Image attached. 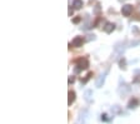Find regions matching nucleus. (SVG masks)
I'll return each mask as SVG.
<instances>
[{
  "mask_svg": "<svg viewBox=\"0 0 140 124\" xmlns=\"http://www.w3.org/2000/svg\"><path fill=\"white\" fill-rule=\"evenodd\" d=\"M88 66H89V63H88V60L86 59H78L76 60V66H75V73H80L83 69H88Z\"/></svg>",
  "mask_w": 140,
  "mask_h": 124,
  "instance_id": "1",
  "label": "nucleus"
},
{
  "mask_svg": "<svg viewBox=\"0 0 140 124\" xmlns=\"http://www.w3.org/2000/svg\"><path fill=\"white\" fill-rule=\"evenodd\" d=\"M113 109H114V112H115V113H119V112H120V109H119V107H118V105L113 107Z\"/></svg>",
  "mask_w": 140,
  "mask_h": 124,
  "instance_id": "14",
  "label": "nucleus"
},
{
  "mask_svg": "<svg viewBox=\"0 0 140 124\" xmlns=\"http://www.w3.org/2000/svg\"><path fill=\"white\" fill-rule=\"evenodd\" d=\"M115 30V24H113V23H106L104 26V31L106 33V34H110V33H113Z\"/></svg>",
  "mask_w": 140,
  "mask_h": 124,
  "instance_id": "5",
  "label": "nucleus"
},
{
  "mask_svg": "<svg viewBox=\"0 0 140 124\" xmlns=\"http://www.w3.org/2000/svg\"><path fill=\"white\" fill-rule=\"evenodd\" d=\"M84 42H85V39L83 37H75L73 39V45L75 48H80V46H83Z\"/></svg>",
  "mask_w": 140,
  "mask_h": 124,
  "instance_id": "4",
  "label": "nucleus"
},
{
  "mask_svg": "<svg viewBox=\"0 0 140 124\" xmlns=\"http://www.w3.org/2000/svg\"><path fill=\"white\" fill-rule=\"evenodd\" d=\"M73 6H74V9H76V10L81 9L83 8V0H74L73 1Z\"/></svg>",
  "mask_w": 140,
  "mask_h": 124,
  "instance_id": "7",
  "label": "nucleus"
},
{
  "mask_svg": "<svg viewBox=\"0 0 140 124\" xmlns=\"http://www.w3.org/2000/svg\"><path fill=\"white\" fill-rule=\"evenodd\" d=\"M100 9H101V8H100V4H96V5H95V9H94V13H95V14H99V13H100Z\"/></svg>",
  "mask_w": 140,
  "mask_h": 124,
  "instance_id": "12",
  "label": "nucleus"
},
{
  "mask_svg": "<svg viewBox=\"0 0 140 124\" xmlns=\"http://www.w3.org/2000/svg\"><path fill=\"white\" fill-rule=\"evenodd\" d=\"M75 97H76V94H75L74 92H69V100H68V104H69V105H71L73 102L75 100Z\"/></svg>",
  "mask_w": 140,
  "mask_h": 124,
  "instance_id": "8",
  "label": "nucleus"
},
{
  "mask_svg": "<svg viewBox=\"0 0 140 124\" xmlns=\"http://www.w3.org/2000/svg\"><path fill=\"white\" fill-rule=\"evenodd\" d=\"M119 65L121 69H125V65H126V61H125V59L123 58V59H120L119 60Z\"/></svg>",
  "mask_w": 140,
  "mask_h": 124,
  "instance_id": "10",
  "label": "nucleus"
},
{
  "mask_svg": "<svg viewBox=\"0 0 140 124\" xmlns=\"http://www.w3.org/2000/svg\"><path fill=\"white\" fill-rule=\"evenodd\" d=\"M91 94H93L91 90H86V92H85V100H86V102H90V95Z\"/></svg>",
  "mask_w": 140,
  "mask_h": 124,
  "instance_id": "9",
  "label": "nucleus"
},
{
  "mask_svg": "<svg viewBox=\"0 0 140 124\" xmlns=\"http://www.w3.org/2000/svg\"><path fill=\"white\" fill-rule=\"evenodd\" d=\"M88 39H85V40H95V35H88Z\"/></svg>",
  "mask_w": 140,
  "mask_h": 124,
  "instance_id": "15",
  "label": "nucleus"
},
{
  "mask_svg": "<svg viewBox=\"0 0 140 124\" xmlns=\"http://www.w3.org/2000/svg\"><path fill=\"white\" fill-rule=\"evenodd\" d=\"M108 72H109V70H106V72H104L103 74H100V77L96 79V81H95V87H96V88H101V87H103V84H104V81H105V77H106Z\"/></svg>",
  "mask_w": 140,
  "mask_h": 124,
  "instance_id": "3",
  "label": "nucleus"
},
{
  "mask_svg": "<svg viewBox=\"0 0 140 124\" xmlns=\"http://www.w3.org/2000/svg\"><path fill=\"white\" fill-rule=\"evenodd\" d=\"M80 20H81V19H80V18H75V19H74V20H73V22L75 23V24H78V23L80 22Z\"/></svg>",
  "mask_w": 140,
  "mask_h": 124,
  "instance_id": "17",
  "label": "nucleus"
},
{
  "mask_svg": "<svg viewBox=\"0 0 140 124\" xmlns=\"http://www.w3.org/2000/svg\"><path fill=\"white\" fill-rule=\"evenodd\" d=\"M131 13H133V5H130V4L123 5V8H121V14L124 15V16H130Z\"/></svg>",
  "mask_w": 140,
  "mask_h": 124,
  "instance_id": "2",
  "label": "nucleus"
},
{
  "mask_svg": "<svg viewBox=\"0 0 140 124\" xmlns=\"http://www.w3.org/2000/svg\"><path fill=\"white\" fill-rule=\"evenodd\" d=\"M91 75H93V73H89L88 75H86V77H85V79H81V84H85L86 81H88L89 79H90V77H91Z\"/></svg>",
  "mask_w": 140,
  "mask_h": 124,
  "instance_id": "11",
  "label": "nucleus"
},
{
  "mask_svg": "<svg viewBox=\"0 0 140 124\" xmlns=\"http://www.w3.org/2000/svg\"><path fill=\"white\" fill-rule=\"evenodd\" d=\"M71 14H73V9L70 8V9H69V16H71Z\"/></svg>",
  "mask_w": 140,
  "mask_h": 124,
  "instance_id": "18",
  "label": "nucleus"
},
{
  "mask_svg": "<svg viewBox=\"0 0 140 124\" xmlns=\"http://www.w3.org/2000/svg\"><path fill=\"white\" fill-rule=\"evenodd\" d=\"M139 99H136V98H133L130 102H129V104H128V108L129 109H135L138 105H139Z\"/></svg>",
  "mask_w": 140,
  "mask_h": 124,
  "instance_id": "6",
  "label": "nucleus"
},
{
  "mask_svg": "<svg viewBox=\"0 0 140 124\" xmlns=\"http://www.w3.org/2000/svg\"><path fill=\"white\" fill-rule=\"evenodd\" d=\"M75 81V78L71 75V77H69V84H71V83H74Z\"/></svg>",
  "mask_w": 140,
  "mask_h": 124,
  "instance_id": "13",
  "label": "nucleus"
},
{
  "mask_svg": "<svg viewBox=\"0 0 140 124\" xmlns=\"http://www.w3.org/2000/svg\"><path fill=\"white\" fill-rule=\"evenodd\" d=\"M101 120L106 122V120H108V115H106V114H103V115H101Z\"/></svg>",
  "mask_w": 140,
  "mask_h": 124,
  "instance_id": "16",
  "label": "nucleus"
}]
</instances>
